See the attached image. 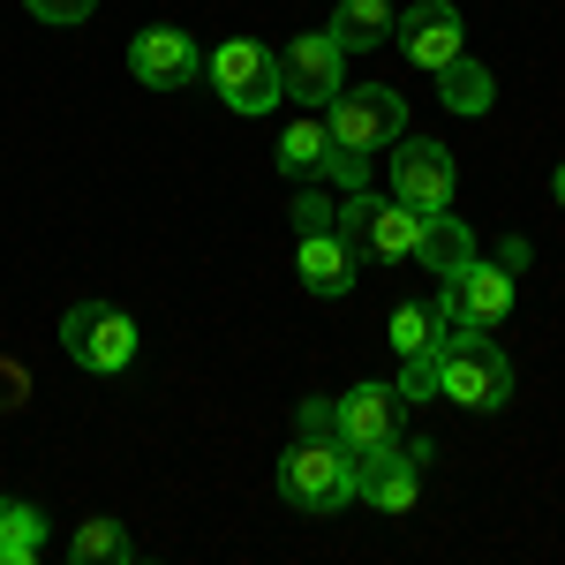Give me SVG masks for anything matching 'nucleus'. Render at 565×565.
I'll return each instance as SVG.
<instances>
[{
	"instance_id": "27",
	"label": "nucleus",
	"mask_w": 565,
	"mask_h": 565,
	"mask_svg": "<svg viewBox=\"0 0 565 565\" xmlns=\"http://www.w3.org/2000/svg\"><path fill=\"white\" fill-rule=\"evenodd\" d=\"M23 370H15V362H0V407H23Z\"/></svg>"
},
{
	"instance_id": "22",
	"label": "nucleus",
	"mask_w": 565,
	"mask_h": 565,
	"mask_svg": "<svg viewBox=\"0 0 565 565\" xmlns=\"http://www.w3.org/2000/svg\"><path fill=\"white\" fill-rule=\"evenodd\" d=\"M68 558L76 565H129V527L121 521H84L76 543H68Z\"/></svg>"
},
{
	"instance_id": "12",
	"label": "nucleus",
	"mask_w": 565,
	"mask_h": 565,
	"mask_svg": "<svg viewBox=\"0 0 565 565\" xmlns=\"http://www.w3.org/2000/svg\"><path fill=\"white\" fill-rule=\"evenodd\" d=\"M196 68H204V53H196V39L181 23H151V31L129 39V76L143 90H181Z\"/></svg>"
},
{
	"instance_id": "11",
	"label": "nucleus",
	"mask_w": 565,
	"mask_h": 565,
	"mask_svg": "<svg viewBox=\"0 0 565 565\" xmlns=\"http://www.w3.org/2000/svg\"><path fill=\"white\" fill-rule=\"evenodd\" d=\"M399 385H348L332 399V437L348 452H370V445H392L399 437Z\"/></svg>"
},
{
	"instance_id": "18",
	"label": "nucleus",
	"mask_w": 565,
	"mask_h": 565,
	"mask_svg": "<svg viewBox=\"0 0 565 565\" xmlns=\"http://www.w3.org/2000/svg\"><path fill=\"white\" fill-rule=\"evenodd\" d=\"M392 0H340L332 8V39H340V53H370V45L392 39Z\"/></svg>"
},
{
	"instance_id": "1",
	"label": "nucleus",
	"mask_w": 565,
	"mask_h": 565,
	"mask_svg": "<svg viewBox=\"0 0 565 565\" xmlns=\"http://www.w3.org/2000/svg\"><path fill=\"white\" fill-rule=\"evenodd\" d=\"M279 498L295 513H348L354 505V452L332 430H295L279 452Z\"/></svg>"
},
{
	"instance_id": "8",
	"label": "nucleus",
	"mask_w": 565,
	"mask_h": 565,
	"mask_svg": "<svg viewBox=\"0 0 565 565\" xmlns=\"http://www.w3.org/2000/svg\"><path fill=\"white\" fill-rule=\"evenodd\" d=\"M392 45L407 53V68L437 76L452 53H468V23H460V8H452V0H415V8H399V15H392Z\"/></svg>"
},
{
	"instance_id": "5",
	"label": "nucleus",
	"mask_w": 565,
	"mask_h": 565,
	"mask_svg": "<svg viewBox=\"0 0 565 565\" xmlns=\"http://www.w3.org/2000/svg\"><path fill=\"white\" fill-rule=\"evenodd\" d=\"M61 348L76 354L90 377H121L136 362V317L114 302H76L61 317Z\"/></svg>"
},
{
	"instance_id": "2",
	"label": "nucleus",
	"mask_w": 565,
	"mask_h": 565,
	"mask_svg": "<svg viewBox=\"0 0 565 565\" xmlns=\"http://www.w3.org/2000/svg\"><path fill=\"white\" fill-rule=\"evenodd\" d=\"M437 399H460L476 415L505 407L513 399V362H505V348L490 332H476V324H452L445 332V392Z\"/></svg>"
},
{
	"instance_id": "14",
	"label": "nucleus",
	"mask_w": 565,
	"mask_h": 565,
	"mask_svg": "<svg viewBox=\"0 0 565 565\" xmlns=\"http://www.w3.org/2000/svg\"><path fill=\"white\" fill-rule=\"evenodd\" d=\"M415 242H423V212H407L399 196H377L370 204V226H362V257H377V264H415Z\"/></svg>"
},
{
	"instance_id": "28",
	"label": "nucleus",
	"mask_w": 565,
	"mask_h": 565,
	"mask_svg": "<svg viewBox=\"0 0 565 565\" xmlns=\"http://www.w3.org/2000/svg\"><path fill=\"white\" fill-rule=\"evenodd\" d=\"M551 189H558V204H565V159H558V174H551Z\"/></svg>"
},
{
	"instance_id": "4",
	"label": "nucleus",
	"mask_w": 565,
	"mask_h": 565,
	"mask_svg": "<svg viewBox=\"0 0 565 565\" xmlns=\"http://www.w3.org/2000/svg\"><path fill=\"white\" fill-rule=\"evenodd\" d=\"M324 129H332V143L340 151H385V143H399L407 136V98L385 84H340L332 90V106H324Z\"/></svg>"
},
{
	"instance_id": "17",
	"label": "nucleus",
	"mask_w": 565,
	"mask_h": 565,
	"mask_svg": "<svg viewBox=\"0 0 565 565\" xmlns=\"http://www.w3.org/2000/svg\"><path fill=\"white\" fill-rule=\"evenodd\" d=\"M53 543V521L23 498H0V565H39Z\"/></svg>"
},
{
	"instance_id": "6",
	"label": "nucleus",
	"mask_w": 565,
	"mask_h": 565,
	"mask_svg": "<svg viewBox=\"0 0 565 565\" xmlns=\"http://www.w3.org/2000/svg\"><path fill=\"white\" fill-rule=\"evenodd\" d=\"M423 460H430V445H407V437L354 452V498L377 505V513H415V498H423Z\"/></svg>"
},
{
	"instance_id": "10",
	"label": "nucleus",
	"mask_w": 565,
	"mask_h": 565,
	"mask_svg": "<svg viewBox=\"0 0 565 565\" xmlns=\"http://www.w3.org/2000/svg\"><path fill=\"white\" fill-rule=\"evenodd\" d=\"M348 84V53L332 31H302V39L279 53V90L295 106H332V90Z\"/></svg>"
},
{
	"instance_id": "25",
	"label": "nucleus",
	"mask_w": 565,
	"mask_h": 565,
	"mask_svg": "<svg viewBox=\"0 0 565 565\" xmlns=\"http://www.w3.org/2000/svg\"><path fill=\"white\" fill-rule=\"evenodd\" d=\"M324 174L340 181V189H370V159H362V151H340V143H332V167H324Z\"/></svg>"
},
{
	"instance_id": "26",
	"label": "nucleus",
	"mask_w": 565,
	"mask_h": 565,
	"mask_svg": "<svg viewBox=\"0 0 565 565\" xmlns=\"http://www.w3.org/2000/svg\"><path fill=\"white\" fill-rule=\"evenodd\" d=\"M295 430H332V399H302L295 407Z\"/></svg>"
},
{
	"instance_id": "21",
	"label": "nucleus",
	"mask_w": 565,
	"mask_h": 565,
	"mask_svg": "<svg viewBox=\"0 0 565 565\" xmlns=\"http://www.w3.org/2000/svg\"><path fill=\"white\" fill-rule=\"evenodd\" d=\"M392 385H399V399H415V407L437 399V392H445V340H437V348L399 354V377H392Z\"/></svg>"
},
{
	"instance_id": "7",
	"label": "nucleus",
	"mask_w": 565,
	"mask_h": 565,
	"mask_svg": "<svg viewBox=\"0 0 565 565\" xmlns=\"http://www.w3.org/2000/svg\"><path fill=\"white\" fill-rule=\"evenodd\" d=\"M452 189H460V167H452V151L430 143V136H415V143H392V196L407 204V212H452Z\"/></svg>"
},
{
	"instance_id": "20",
	"label": "nucleus",
	"mask_w": 565,
	"mask_h": 565,
	"mask_svg": "<svg viewBox=\"0 0 565 565\" xmlns=\"http://www.w3.org/2000/svg\"><path fill=\"white\" fill-rule=\"evenodd\" d=\"M445 332H452V324H445V309H437V302H399V309H392V348H399V354L437 348Z\"/></svg>"
},
{
	"instance_id": "19",
	"label": "nucleus",
	"mask_w": 565,
	"mask_h": 565,
	"mask_svg": "<svg viewBox=\"0 0 565 565\" xmlns=\"http://www.w3.org/2000/svg\"><path fill=\"white\" fill-rule=\"evenodd\" d=\"M437 76H445V84H437V98H445L452 114H490V98H498V76L482 68L476 53H452Z\"/></svg>"
},
{
	"instance_id": "16",
	"label": "nucleus",
	"mask_w": 565,
	"mask_h": 565,
	"mask_svg": "<svg viewBox=\"0 0 565 565\" xmlns=\"http://www.w3.org/2000/svg\"><path fill=\"white\" fill-rule=\"evenodd\" d=\"M271 159H279V174H287V181H317L324 167H332V129L302 106V121L279 129V151H271Z\"/></svg>"
},
{
	"instance_id": "3",
	"label": "nucleus",
	"mask_w": 565,
	"mask_h": 565,
	"mask_svg": "<svg viewBox=\"0 0 565 565\" xmlns=\"http://www.w3.org/2000/svg\"><path fill=\"white\" fill-rule=\"evenodd\" d=\"M204 76H212L218 106H234L242 121H257V114H271L287 90H279V53L264 39H226L204 53Z\"/></svg>"
},
{
	"instance_id": "9",
	"label": "nucleus",
	"mask_w": 565,
	"mask_h": 565,
	"mask_svg": "<svg viewBox=\"0 0 565 565\" xmlns=\"http://www.w3.org/2000/svg\"><path fill=\"white\" fill-rule=\"evenodd\" d=\"M437 309H445V324H476V332H490V324H505L513 317V264H468L460 279H445V295H437Z\"/></svg>"
},
{
	"instance_id": "13",
	"label": "nucleus",
	"mask_w": 565,
	"mask_h": 565,
	"mask_svg": "<svg viewBox=\"0 0 565 565\" xmlns=\"http://www.w3.org/2000/svg\"><path fill=\"white\" fill-rule=\"evenodd\" d=\"M354 271H362V257L340 242V226L302 234V249H295V279H302V295H317V302H340V295L354 287Z\"/></svg>"
},
{
	"instance_id": "15",
	"label": "nucleus",
	"mask_w": 565,
	"mask_h": 565,
	"mask_svg": "<svg viewBox=\"0 0 565 565\" xmlns=\"http://www.w3.org/2000/svg\"><path fill=\"white\" fill-rule=\"evenodd\" d=\"M476 257H482V249H476V234H468V226H460L452 212H430V218H423V242H415V264H430L437 279H460V271H468Z\"/></svg>"
},
{
	"instance_id": "23",
	"label": "nucleus",
	"mask_w": 565,
	"mask_h": 565,
	"mask_svg": "<svg viewBox=\"0 0 565 565\" xmlns=\"http://www.w3.org/2000/svg\"><path fill=\"white\" fill-rule=\"evenodd\" d=\"M287 212H295V234H324V226H332V212H340V196H324V189H309V181H302Z\"/></svg>"
},
{
	"instance_id": "24",
	"label": "nucleus",
	"mask_w": 565,
	"mask_h": 565,
	"mask_svg": "<svg viewBox=\"0 0 565 565\" xmlns=\"http://www.w3.org/2000/svg\"><path fill=\"white\" fill-rule=\"evenodd\" d=\"M23 8H31L39 23H61V31H68V23H84L98 0H23Z\"/></svg>"
}]
</instances>
